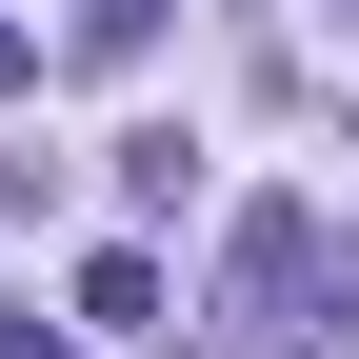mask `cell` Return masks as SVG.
<instances>
[{
    "label": "cell",
    "mask_w": 359,
    "mask_h": 359,
    "mask_svg": "<svg viewBox=\"0 0 359 359\" xmlns=\"http://www.w3.org/2000/svg\"><path fill=\"white\" fill-rule=\"evenodd\" d=\"M80 320H100V339H160V259L100 240V259H80Z\"/></svg>",
    "instance_id": "7a4b0ae2"
},
{
    "label": "cell",
    "mask_w": 359,
    "mask_h": 359,
    "mask_svg": "<svg viewBox=\"0 0 359 359\" xmlns=\"http://www.w3.org/2000/svg\"><path fill=\"white\" fill-rule=\"evenodd\" d=\"M20 80H40V40H20V20H0V100H20Z\"/></svg>",
    "instance_id": "8992f818"
},
{
    "label": "cell",
    "mask_w": 359,
    "mask_h": 359,
    "mask_svg": "<svg viewBox=\"0 0 359 359\" xmlns=\"http://www.w3.org/2000/svg\"><path fill=\"white\" fill-rule=\"evenodd\" d=\"M180 180H200V140H180V120H140V140H120V200H140V219H180Z\"/></svg>",
    "instance_id": "3957f363"
},
{
    "label": "cell",
    "mask_w": 359,
    "mask_h": 359,
    "mask_svg": "<svg viewBox=\"0 0 359 359\" xmlns=\"http://www.w3.org/2000/svg\"><path fill=\"white\" fill-rule=\"evenodd\" d=\"M0 219H40V160H20V140H0Z\"/></svg>",
    "instance_id": "5b68a950"
},
{
    "label": "cell",
    "mask_w": 359,
    "mask_h": 359,
    "mask_svg": "<svg viewBox=\"0 0 359 359\" xmlns=\"http://www.w3.org/2000/svg\"><path fill=\"white\" fill-rule=\"evenodd\" d=\"M320 339H359V240H339V259H320Z\"/></svg>",
    "instance_id": "277c9868"
},
{
    "label": "cell",
    "mask_w": 359,
    "mask_h": 359,
    "mask_svg": "<svg viewBox=\"0 0 359 359\" xmlns=\"http://www.w3.org/2000/svg\"><path fill=\"white\" fill-rule=\"evenodd\" d=\"M320 259H339L320 200H259L240 219V339H320Z\"/></svg>",
    "instance_id": "6da1fadb"
}]
</instances>
